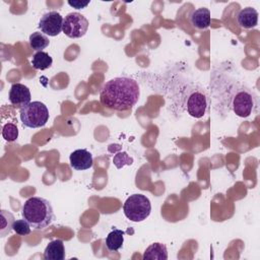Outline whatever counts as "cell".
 <instances>
[{
	"label": "cell",
	"mask_w": 260,
	"mask_h": 260,
	"mask_svg": "<svg viewBox=\"0 0 260 260\" xmlns=\"http://www.w3.org/2000/svg\"><path fill=\"white\" fill-rule=\"evenodd\" d=\"M140 95L139 84L136 80L122 76L107 81L100 91L101 104L111 110L127 111L137 102Z\"/></svg>",
	"instance_id": "1"
},
{
	"label": "cell",
	"mask_w": 260,
	"mask_h": 260,
	"mask_svg": "<svg viewBox=\"0 0 260 260\" xmlns=\"http://www.w3.org/2000/svg\"><path fill=\"white\" fill-rule=\"evenodd\" d=\"M22 217L35 230H43L51 224L54 218L51 202L43 197L28 198L21 209Z\"/></svg>",
	"instance_id": "2"
},
{
	"label": "cell",
	"mask_w": 260,
	"mask_h": 260,
	"mask_svg": "<svg viewBox=\"0 0 260 260\" xmlns=\"http://www.w3.org/2000/svg\"><path fill=\"white\" fill-rule=\"evenodd\" d=\"M19 116L23 126L28 128L44 127L49 120V110L42 102H30L19 109Z\"/></svg>",
	"instance_id": "3"
},
{
	"label": "cell",
	"mask_w": 260,
	"mask_h": 260,
	"mask_svg": "<svg viewBox=\"0 0 260 260\" xmlns=\"http://www.w3.org/2000/svg\"><path fill=\"white\" fill-rule=\"evenodd\" d=\"M125 216L134 222L146 219L151 212V204L149 199L142 194L130 195L123 205Z\"/></svg>",
	"instance_id": "4"
},
{
	"label": "cell",
	"mask_w": 260,
	"mask_h": 260,
	"mask_svg": "<svg viewBox=\"0 0 260 260\" xmlns=\"http://www.w3.org/2000/svg\"><path fill=\"white\" fill-rule=\"evenodd\" d=\"M258 100L255 93L249 88L241 87L233 94L231 107L234 113L241 117H249L257 108Z\"/></svg>",
	"instance_id": "5"
},
{
	"label": "cell",
	"mask_w": 260,
	"mask_h": 260,
	"mask_svg": "<svg viewBox=\"0 0 260 260\" xmlns=\"http://www.w3.org/2000/svg\"><path fill=\"white\" fill-rule=\"evenodd\" d=\"M87 18L79 12L68 13L63 20L62 31L71 39H79L83 37L88 28Z\"/></svg>",
	"instance_id": "6"
},
{
	"label": "cell",
	"mask_w": 260,
	"mask_h": 260,
	"mask_svg": "<svg viewBox=\"0 0 260 260\" xmlns=\"http://www.w3.org/2000/svg\"><path fill=\"white\" fill-rule=\"evenodd\" d=\"M63 20L64 18L59 12L55 10L49 11L43 14L41 17L39 21V27L46 36L56 37L62 31Z\"/></svg>",
	"instance_id": "7"
},
{
	"label": "cell",
	"mask_w": 260,
	"mask_h": 260,
	"mask_svg": "<svg viewBox=\"0 0 260 260\" xmlns=\"http://www.w3.org/2000/svg\"><path fill=\"white\" fill-rule=\"evenodd\" d=\"M187 112L193 118H202L207 109V98L203 90L194 89L187 98Z\"/></svg>",
	"instance_id": "8"
},
{
	"label": "cell",
	"mask_w": 260,
	"mask_h": 260,
	"mask_svg": "<svg viewBox=\"0 0 260 260\" xmlns=\"http://www.w3.org/2000/svg\"><path fill=\"white\" fill-rule=\"evenodd\" d=\"M30 91L27 86L21 83H13L9 90V102L17 109H21L30 103Z\"/></svg>",
	"instance_id": "9"
},
{
	"label": "cell",
	"mask_w": 260,
	"mask_h": 260,
	"mask_svg": "<svg viewBox=\"0 0 260 260\" xmlns=\"http://www.w3.org/2000/svg\"><path fill=\"white\" fill-rule=\"evenodd\" d=\"M70 166L76 171H84L92 167L93 159L91 153L86 149H76L69 156Z\"/></svg>",
	"instance_id": "10"
},
{
	"label": "cell",
	"mask_w": 260,
	"mask_h": 260,
	"mask_svg": "<svg viewBox=\"0 0 260 260\" xmlns=\"http://www.w3.org/2000/svg\"><path fill=\"white\" fill-rule=\"evenodd\" d=\"M237 21L242 28H252L258 23V12L253 7H246L239 11L237 15Z\"/></svg>",
	"instance_id": "11"
},
{
	"label": "cell",
	"mask_w": 260,
	"mask_h": 260,
	"mask_svg": "<svg viewBox=\"0 0 260 260\" xmlns=\"http://www.w3.org/2000/svg\"><path fill=\"white\" fill-rule=\"evenodd\" d=\"M210 11L205 7L194 10L190 15V22L197 29H206L210 25Z\"/></svg>",
	"instance_id": "12"
},
{
	"label": "cell",
	"mask_w": 260,
	"mask_h": 260,
	"mask_svg": "<svg viewBox=\"0 0 260 260\" xmlns=\"http://www.w3.org/2000/svg\"><path fill=\"white\" fill-rule=\"evenodd\" d=\"M65 258V247L63 241L60 239H56L51 241L45 251H44V259L46 260H63Z\"/></svg>",
	"instance_id": "13"
},
{
	"label": "cell",
	"mask_w": 260,
	"mask_h": 260,
	"mask_svg": "<svg viewBox=\"0 0 260 260\" xmlns=\"http://www.w3.org/2000/svg\"><path fill=\"white\" fill-rule=\"evenodd\" d=\"M142 259H156V260H167L168 259V250L167 247L161 243H153L148 246L143 255Z\"/></svg>",
	"instance_id": "14"
},
{
	"label": "cell",
	"mask_w": 260,
	"mask_h": 260,
	"mask_svg": "<svg viewBox=\"0 0 260 260\" xmlns=\"http://www.w3.org/2000/svg\"><path fill=\"white\" fill-rule=\"evenodd\" d=\"M124 243V232L119 229H113L106 238V247L110 252H116L122 248Z\"/></svg>",
	"instance_id": "15"
},
{
	"label": "cell",
	"mask_w": 260,
	"mask_h": 260,
	"mask_svg": "<svg viewBox=\"0 0 260 260\" xmlns=\"http://www.w3.org/2000/svg\"><path fill=\"white\" fill-rule=\"evenodd\" d=\"M52 63H53L52 57L44 51L35 53L32 56V59H31L32 67L38 70H46L51 67Z\"/></svg>",
	"instance_id": "16"
},
{
	"label": "cell",
	"mask_w": 260,
	"mask_h": 260,
	"mask_svg": "<svg viewBox=\"0 0 260 260\" xmlns=\"http://www.w3.org/2000/svg\"><path fill=\"white\" fill-rule=\"evenodd\" d=\"M0 237L4 238L10 234V232L13 230V223H14V216L13 214L5 209H2L0 211Z\"/></svg>",
	"instance_id": "17"
},
{
	"label": "cell",
	"mask_w": 260,
	"mask_h": 260,
	"mask_svg": "<svg viewBox=\"0 0 260 260\" xmlns=\"http://www.w3.org/2000/svg\"><path fill=\"white\" fill-rule=\"evenodd\" d=\"M49 38L41 31H35L29 36V46L32 50L37 52L43 51L49 46Z\"/></svg>",
	"instance_id": "18"
},
{
	"label": "cell",
	"mask_w": 260,
	"mask_h": 260,
	"mask_svg": "<svg viewBox=\"0 0 260 260\" xmlns=\"http://www.w3.org/2000/svg\"><path fill=\"white\" fill-rule=\"evenodd\" d=\"M2 137L8 142L15 141L18 137L17 126L14 123H10V122L3 125V127H2Z\"/></svg>",
	"instance_id": "19"
},
{
	"label": "cell",
	"mask_w": 260,
	"mask_h": 260,
	"mask_svg": "<svg viewBox=\"0 0 260 260\" xmlns=\"http://www.w3.org/2000/svg\"><path fill=\"white\" fill-rule=\"evenodd\" d=\"M30 224L23 218L15 220L12 229L19 236H27L30 234Z\"/></svg>",
	"instance_id": "20"
},
{
	"label": "cell",
	"mask_w": 260,
	"mask_h": 260,
	"mask_svg": "<svg viewBox=\"0 0 260 260\" xmlns=\"http://www.w3.org/2000/svg\"><path fill=\"white\" fill-rule=\"evenodd\" d=\"M68 4L70 6L76 8V9H81V8L86 7L89 4V1H87V2H82V1H73V2H71V1H68Z\"/></svg>",
	"instance_id": "21"
}]
</instances>
